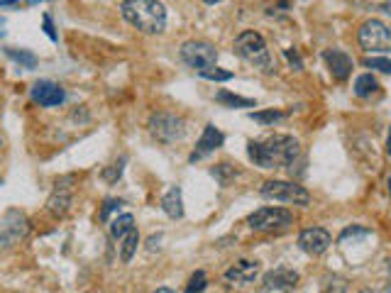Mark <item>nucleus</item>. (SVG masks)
Segmentation results:
<instances>
[{"label": "nucleus", "mask_w": 391, "mask_h": 293, "mask_svg": "<svg viewBox=\"0 0 391 293\" xmlns=\"http://www.w3.org/2000/svg\"><path fill=\"white\" fill-rule=\"evenodd\" d=\"M213 176L220 179V184H227V176H232V169H227V164H220L218 169H213Z\"/></svg>", "instance_id": "7c9ffc66"}, {"label": "nucleus", "mask_w": 391, "mask_h": 293, "mask_svg": "<svg viewBox=\"0 0 391 293\" xmlns=\"http://www.w3.org/2000/svg\"><path fill=\"white\" fill-rule=\"evenodd\" d=\"M357 42L365 52L386 54L391 52V27L381 20H367L357 32Z\"/></svg>", "instance_id": "39448f33"}, {"label": "nucleus", "mask_w": 391, "mask_h": 293, "mask_svg": "<svg viewBox=\"0 0 391 293\" xmlns=\"http://www.w3.org/2000/svg\"><path fill=\"white\" fill-rule=\"evenodd\" d=\"M301 144L291 134H274L264 142H250V159L262 169H284L299 159Z\"/></svg>", "instance_id": "f257e3e1"}, {"label": "nucleus", "mask_w": 391, "mask_h": 293, "mask_svg": "<svg viewBox=\"0 0 391 293\" xmlns=\"http://www.w3.org/2000/svg\"><path fill=\"white\" fill-rule=\"evenodd\" d=\"M296 283H299V274L286 267L274 269V272L264 274V278H262L264 291H286V288H293Z\"/></svg>", "instance_id": "f8f14e48"}, {"label": "nucleus", "mask_w": 391, "mask_h": 293, "mask_svg": "<svg viewBox=\"0 0 391 293\" xmlns=\"http://www.w3.org/2000/svg\"><path fill=\"white\" fill-rule=\"evenodd\" d=\"M123 17L144 35H162L166 27V8L159 0H123Z\"/></svg>", "instance_id": "f03ea898"}, {"label": "nucleus", "mask_w": 391, "mask_h": 293, "mask_svg": "<svg viewBox=\"0 0 391 293\" xmlns=\"http://www.w3.org/2000/svg\"><path fill=\"white\" fill-rule=\"evenodd\" d=\"M120 206H123V201H115V198H108V201H105V206H103V211H101V217H103V220H108L110 213L118 211Z\"/></svg>", "instance_id": "c85d7f7f"}, {"label": "nucleus", "mask_w": 391, "mask_h": 293, "mask_svg": "<svg viewBox=\"0 0 391 293\" xmlns=\"http://www.w3.org/2000/svg\"><path fill=\"white\" fill-rule=\"evenodd\" d=\"M6 35V17H0V37Z\"/></svg>", "instance_id": "f704fd0d"}, {"label": "nucleus", "mask_w": 391, "mask_h": 293, "mask_svg": "<svg viewBox=\"0 0 391 293\" xmlns=\"http://www.w3.org/2000/svg\"><path fill=\"white\" fill-rule=\"evenodd\" d=\"M30 96L35 103L42 105V108H57V105L64 103L67 93H64V88L54 81H37L35 86L30 88Z\"/></svg>", "instance_id": "9b49d317"}, {"label": "nucleus", "mask_w": 391, "mask_h": 293, "mask_svg": "<svg viewBox=\"0 0 391 293\" xmlns=\"http://www.w3.org/2000/svg\"><path fill=\"white\" fill-rule=\"evenodd\" d=\"M6 54L12 59V62H17L22 69H35L37 66V57L32 52H27V49H15V46H8Z\"/></svg>", "instance_id": "4be33fe9"}, {"label": "nucleus", "mask_w": 391, "mask_h": 293, "mask_svg": "<svg viewBox=\"0 0 391 293\" xmlns=\"http://www.w3.org/2000/svg\"><path fill=\"white\" fill-rule=\"evenodd\" d=\"M250 118L259 125H274V123H279V120L286 118V115L279 113V110H267V113H250Z\"/></svg>", "instance_id": "a878e982"}, {"label": "nucleus", "mask_w": 391, "mask_h": 293, "mask_svg": "<svg viewBox=\"0 0 391 293\" xmlns=\"http://www.w3.org/2000/svg\"><path fill=\"white\" fill-rule=\"evenodd\" d=\"M216 100L223 105H227V108H257V103H254L252 98L235 96V93H230V91H220L216 96Z\"/></svg>", "instance_id": "aec40b11"}, {"label": "nucleus", "mask_w": 391, "mask_h": 293, "mask_svg": "<svg viewBox=\"0 0 391 293\" xmlns=\"http://www.w3.org/2000/svg\"><path fill=\"white\" fill-rule=\"evenodd\" d=\"M235 54L245 59V62L259 66L264 73H272L274 69H277L274 66L272 54H269V49H267V42H264V37L259 35V32H252V30L242 32L235 39Z\"/></svg>", "instance_id": "7ed1b4c3"}, {"label": "nucleus", "mask_w": 391, "mask_h": 293, "mask_svg": "<svg viewBox=\"0 0 391 293\" xmlns=\"http://www.w3.org/2000/svg\"><path fill=\"white\" fill-rule=\"evenodd\" d=\"M365 66L376 69V71H384V73H391V62H389V59H376V57L365 59Z\"/></svg>", "instance_id": "bb28decb"}, {"label": "nucleus", "mask_w": 391, "mask_h": 293, "mask_svg": "<svg viewBox=\"0 0 391 293\" xmlns=\"http://www.w3.org/2000/svg\"><path fill=\"white\" fill-rule=\"evenodd\" d=\"M27 3H30V6H32V3H40V0H27Z\"/></svg>", "instance_id": "79ce46f5"}, {"label": "nucleus", "mask_w": 391, "mask_h": 293, "mask_svg": "<svg viewBox=\"0 0 391 293\" xmlns=\"http://www.w3.org/2000/svg\"><path fill=\"white\" fill-rule=\"evenodd\" d=\"M42 22H44V32H46V37L52 42H57L59 39V35H57V30H54V25H52V17L49 15H44L42 17Z\"/></svg>", "instance_id": "c756f323"}, {"label": "nucleus", "mask_w": 391, "mask_h": 293, "mask_svg": "<svg viewBox=\"0 0 391 293\" xmlns=\"http://www.w3.org/2000/svg\"><path fill=\"white\" fill-rule=\"evenodd\" d=\"M323 59L328 64L330 73H333L335 81H345L347 76L352 73V57L345 52H340V49H328L323 52Z\"/></svg>", "instance_id": "2eb2a0df"}, {"label": "nucleus", "mask_w": 391, "mask_h": 293, "mask_svg": "<svg viewBox=\"0 0 391 293\" xmlns=\"http://www.w3.org/2000/svg\"><path fill=\"white\" fill-rule=\"evenodd\" d=\"M181 59H184V64H189L191 69H196V71H203V69H208V66H216L218 49L211 42L191 39L181 46Z\"/></svg>", "instance_id": "0eeeda50"}, {"label": "nucleus", "mask_w": 391, "mask_h": 293, "mask_svg": "<svg viewBox=\"0 0 391 293\" xmlns=\"http://www.w3.org/2000/svg\"><path fill=\"white\" fill-rule=\"evenodd\" d=\"M155 293H176V291H174V288H166V286H164V288H157Z\"/></svg>", "instance_id": "c9c22d12"}, {"label": "nucleus", "mask_w": 391, "mask_h": 293, "mask_svg": "<svg viewBox=\"0 0 391 293\" xmlns=\"http://www.w3.org/2000/svg\"><path fill=\"white\" fill-rule=\"evenodd\" d=\"M262 198L267 201H277V203H291V206H309L311 203V193L304 186L293 184V181H267V184L259 188Z\"/></svg>", "instance_id": "20e7f679"}, {"label": "nucleus", "mask_w": 391, "mask_h": 293, "mask_svg": "<svg viewBox=\"0 0 391 293\" xmlns=\"http://www.w3.org/2000/svg\"><path fill=\"white\" fill-rule=\"evenodd\" d=\"M71 208V190H67L64 186L57 184V190L49 195V201H46V211L52 213L54 217H64Z\"/></svg>", "instance_id": "dca6fc26"}, {"label": "nucleus", "mask_w": 391, "mask_h": 293, "mask_svg": "<svg viewBox=\"0 0 391 293\" xmlns=\"http://www.w3.org/2000/svg\"><path fill=\"white\" fill-rule=\"evenodd\" d=\"M386 274H389V281H391V259H386Z\"/></svg>", "instance_id": "e433bc0d"}, {"label": "nucleus", "mask_w": 391, "mask_h": 293, "mask_svg": "<svg viewBox=\"0 0 391 293\" xmlns=\"http://www.w3.org/2000/svg\"><path fill=\"white\" fill-rule=\"evenodd\" d=\"M132 227H134V217L130 215V213H123V215H118V217L110 220V237L120 242L130 230H132Z\"/></svg>", "instance_id": "6ab92c4d"}, {"label": "nucleus", "mask_w": 391, "mask_h": 293, "mask_svg": "<svg viewBox=\"0 0 391 293\" xmlns=\"http://www.w3.org/2000/svg\"><path fill=\"white\" fill-rule=\"evenodd\" d=\"M386 188H389V195H391V174H389V179H386Z\"/></svg>", "instance_id": "4c0bfd02"}, {"label": "nucleus", "mask_w": 391, "mask_h": 293, "mask_svg": "<svg viewBox=\"0 0 391 293\" xmlns=\"http://www.w3.org/2000/svg\"><path fill=\"white\" fill-rule=\"evenodd\" d=\"M203 3H208V6H216V3H220V0H203Z\"/></svg>", "instance_id": "58836bf2"}, {"label": "nucleus", "mask_w": 391, "mask_h": 293, "mask_svg": "<svg viewBox=\"0 0 391 293\" xmlns=\"http://www.w3.org/2000/svg\"><path fill=\"white\" fill-rule=\"evenodd\" d=\"M360 293H379V291H372V288H365V291H360Z\"/></svg>", "instance_id": "ea45409f"}, {"label": "nucleus", "mask_w": 391, "mask_h": 293, "mask_svg": "<svg viewBox=\"0 0 391 293\" xmlns=\"http://www.w3.org/2000/svg\"><path fill=\"white\" fill-rule=\"evenodd\" d=\"M150 132L159 142L171 144V142H179L186 134V123L174 113H157L150 118Z\"/></svg>", "instance_id": "423d86ee"}, {"label": "nucleus", "mask_w": 391, "mask_h": 293, "mask_svg": "<svg viewBox=\"0 0 391 293\" xmlns=\"http://www.w3.org/2000/svg\"><path fill=\"white\" fill-rule=\"evenodd\" d=\"M223 142H225V137H223L220 130H218L216 125H208V127L203 130L198 144H196L193 154H191V161H198V159H203V157H208L211 152H216L218 147H223Z\"/></svg>", "instance_id": "4468645a"}, {"label": "nucleus", "mask_w": 391, "mask_h": 293, "mask_svg": "<svg viewBox=\"0 0 391 293\" xmlns=\"http://www.w3.org/2000/svg\"><path fill=\"white\" fill-rule=\"evenodd\" d=\"M257 276H259V262H252V259H240V262H235L225 272L227 281L237 283V286H247V283H252Z\"/></svg>", "instance_id": "ddd939ff"}, {"label": "nucleus", "mask_w": 391, "mask_h": 293, "mask_svg": "<svg viewBox=\"0 0 391 293\" xmlns=\"http://www.w3.org/2000/svg\"><path fill=\"white\" fill-rule=\"evenodd\" d=\"M333 245V235L325 227H306L299 235V247L311 257H318Z\"/></svg>", "instance_id": "9d476101"}, {"label": "nucleus", "mask_w": 391, "mask_h": 293, "mask_svg": "<svg viewBox=\"0 0 391 293\" xmlns=\"http://www.w3.org/2000/svg\"><path fill=\"white\" fill-rule=\"evenodd\" d=\"M208 286V276L206 272H196L193 276L189 278V286H186V293H201L206 291Z\"/></svg>", "instance_id": "b1692460"}, {"label": "nucleus", "mask_w": 391, "mask_h": 293, "mask_svg": "<svg viewBox=\"0 0 391 293\" xmlns=\"http://www.w3.org/2000/svg\"><path fill=\"white\" fill-rule=\"evenodd\" d=\"M198 76L208 78V81H230L232 71H225V69H218V66H208L203 71H198Z\"/></svg>", "instance_id": "393cba45"}, {"label": "nucleus", "mask_w": 391, "mask_h": 293, "mask_svg": "<svg viewBox=\"0 0 391 293\" xmlns=\"http://www.w3.org/2000/svg\"><path fill=\"white\" fill-rule=\"evenodd\" d=\"M123 164H125V159H120L118 164H113L110 169H105L103 171V179L110 181V184H113V181H118L120 176H123Z\"/></svg>", "instance_id": "cd10ccee"}, {"label": "nucleus", "mask_w": 391, "mask_h": 293, "mask_svg": "<svg viewBox=\"0 0 391 293\" xmlns=\"http://www.w3.org/2000/svg\"><path fill=\"white\" fill-rule=\"evenodd\" d=\"M162 208L171 220H181L184 217V198H181V188L179 186H171L169 190L162 198Z\"/></svg>", "instance_id": "f3484780"}, {"label": "nucleus", "mask_w": 391, "mask_h": 293, "mask_svg": "<svg viewBox=\"0 0 391 293\" xmlns=\"http://www.w3.org/2000/svg\"><path fill=\"white\" fill-rule=\"evenodd\" d=\"M137 245H139V232H137V227H132V230L120 240V259H123V264L132 262L134 252H137Z\"/></svg>", "instance_id": "a211bd4d"}, {"label": "nucleus", "mask_w": 391, "mask_h": 293, "mask_svg": "<svg viewBox=\"0 0 391 293\" xmlns=\"http://www.w3.org/2000/svg\"><path fill=\"white\" fill-rule=\"evenodd\" d=\"M250 227L259 232H274V230H286L293 222V215L284 208H259L250 215Z\"/></svg>", "instance_id": "1a4fd4ad"}, {"label": "nucleus", "mask_w": 391, "mask_h": 293, "mask_svg": "<svg viewBox=\"0 0 391 293\" xmlns=\"http://www.w3.org/2000/svg\"><path fill=\"white\" fill-rule=\"evenodd\" d=\"M386 293H391V281H389V286H386Z\"/></svg>", "instance_id": "a19ab883"}, {"label": "nucleus", "mask_w": 391, "mask_h": 293, "mask_svg": "<svg viewBox=\"0 0 391 293\" xmlns=\"http://www.w3.org/2000/svg\"><path fill=\"white\" fill-rule=\"evenodd\" d=\"M10 6H20V0H0V8H10Z\"/></svg>", "instance_id": "473e14b6"}, {"label": "nucleus", "mask_w": 391, "mask_h": 293, "mask_svg": "<svg viewBox=\"0 0 391 293\" xmlns=\"http://www.w3.org/2000/svg\"><path fill=\"white\" fill-rule=\"evenodd\" d=\"M376 91H379V83H376V78L372 76V73H362V76H357V81H355V96L372 98Z\"/></svg>", "instance_id": "412c9836"}, {"label": "nucleus", "mask_w": 391, "mask_h": 293, "mask_svg": "<svg viewBox=\"0 0 391 293\" xmlns=\"http://www.w3.org/2000/svg\"><path fill=\"white\" fill-rule=\"evenodd\" d=\"M372 230L370 227H362V225H352V227H345V230L340 232V245H345V242H357L362 240V237H370Z\"/></svg>", "instance_id": "5701e85b"}, {"label": "nucleus", "mask_w": 391, "mask_h": 293, "mask_svg": "<svg viewBox=\"0 0 391 293\" xmlns=\"http://www.w3.org/2000/svg\"><path fill=\"white\" fill-rule=\"evenodd\" d=\"M386 154L391 157V130H389V137H386Z\"/></svg>", "instance_id": "72a5a7b5"}, {"label": "nucleus", "mask_w": 391, "mask_h": 293, "mask_svg": "<svg viewBox=\"0 0 391 293\" xmlns=\"http://www.w3.org/2000/svg\"><path fill=\"white\" fill-rule=\"evenodd\" d=\"M30 232V222L20 211H10L0 220V249L15 247L17 242H22Z\"/></svg>", "instance_id": "6e6552de"}, {"label": "nucleus", "mask_w": 391, "mask_h": 293, "mask_svg": "<svg viewBox=\"0 0 391 293\" xmlns=\"http://www.w3.org/2000/svg\"><path fill=\"white\" fill-rule=\"evenodd\" d=\"M284 54H286V59L293 64V66L299 69V71H301V69H304V62H301V57H299V52H296V49H286V52H284Z\"/></svg>", "instance_id": "2f4dec72"}]
</instances>
